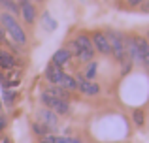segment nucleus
<instances>
[{
  "mask_svg": "<svg viewBox=\"0 0 149 143\" xmlns=\"http://www.w3.org/2000/svg\"><path fill=\"white\" fill-rule=\"evenodd\" d=\"M134 44H136V55H138L136 62H142L146 66H149V41H147V38L136 36Z\"/></svg>",
  "mask_w": 149,
  "mask_h": 143,
  "instance_id": "nucleus-5",
  "label": "nucleus"
},
{
  "mask_svg": "<svg viewBox=\"0 0 149 143\" xmlns=\"http://www.w3.org/2000/svg\"><path fill=\"white\" fill-rule=\"evenodd\" d=\"M2 143H10V140H4V141H2Z\"/></svg>",
  "mask_w": 149,
  "mask_h": 143,
  "instance_id": "nucleus-26",
  "label": "nucleus"
},
{
  "mask_svg": "<svg viewBox=\"0 0 149 143\" xmlns=\"http://www.w3.org/2000/svg\"><path fill=\"white\" fill-rule=\"evenodd\" d=\"M132 119H134L136 126H143V122H146V115H143L142 109H134L132 111Z\"/></svg>",
  "mask_w": 149,
  "mask_h": 143,
  "instance_id": "nucleus-18",
  "label": "nucleus"
},
{
  "mask_svg": "<svg viewBox=\"0 0 149 143\" xmlns=\"http://www.w3.org/2000/svg\"><path fill=\"white\" fill-rule=\"evenodd\" d=\"M142 2H143V0H128V4H130V6H140Z\"/></svg>",
  "mask_w": 149,
  "mask_h": 143,
  "instance_id": "nucleus-24",
  "label": "nucleus"
},
{
  "mask_svg": "<svg viewBox=\"0 0 149 143\" xmlns=\"http://www.w3.org/2000/svg\"><path fill=\"white\" fill-rule=\"evenodd\" d=\"M70 53L76 55L81 62H91L93 57H95V47H93L91 36H87V34L76 36V40L70 44Z\"/></svg>",
  "mask_w": 149,
  "mask_h": 143,
  "instance_id": "nucleus-1",
  "label": "nucleus"
},
{
  "mask_svg": "<svg viewBox=\"0 0 149 143\" xmlns=\"http://www.w3.org/2000/svg\"><path fill=\"white\" fill-rule=\"evenodd\" d=\"M42 25H44V28L47 30V32H53V30L57 28V21L51 17L47 11H44V13H42Z\"/></svg>",
  "mask_w": 149,
  "mask_h": 143,
  "instance_id": "nucleus-13",
  "label": "nucleus"
},
{
  "mask_svg": "<svg viewBox=\"0 0 149 143\" xmlns=\"http://www.w3.org/2000/svg\"><path fill=\"white\" fill-rule=\"evenodd\" d=\"M42 102H44V106L47 107V109L51 111H55L57 115H66V113H70V104H68V100H62V98H57V96H53V94H49L47 90H44L42 92Z\"/></svg>",
  "mask_w": 149,
  "mask_h": 143,
  "instance_id": "nucleus-4",
  "label": "nucleus"
},
{
  "mask_svg": "<svg viewBox=\"0 0 149 143\" xmlns=\"http://www.w3.org/2000/svg\"><path fill=\"white\" fill-rule=\"evenodd\" d=\"M106 36H108V41H109V49H111V55L115 57L119 62H127V47H125V36L119 32H115V30H109V32H106ZM132 62V60H130Z\"/></svg>",
  "mask_w": 149,
  "mask_h": 143,
  "instance_id": "nucleus-3",
  "label": "nucleus"
},
{
  "mask_svg": "<svg viewBox=\"0 0 149 143\" xmlns=\"http://www.w3.org/2000/svg\"><path fill=\"white\" fill-rule=\"evenodd\" d=\"M19 11H21L23 19H25L26 23H34V19H36V10H34V6L29 2V0H21Z\"/></svg>",
  "mask_w": 149,
  "mask_h": 143,
  "instance_id": "nucleus-10",
  "label": "nucleus"
},
{
  "mask_svg": "<svg viewBox=\"0 0 149 143\" xmlns=\"http://www.w3.org/2000/svg\"><path fill=\"white\" fill-rule=\"evenodd\" d=\"M95 75H96V62H93V60H91V62H87V68H85V79H95Z\"/></svg>",
  "mask_w": 149,
  "mask_h": 143,
  "instance_id": "nucleus-17",
  "label": "nucleus"
},
{
  "mask_svg": "<svg viewBox=\"0 0 149 143\" xmlns=\"http://www.w3.org/2000/svg\"><path fill=\"white\" fill-rule=\"evenodd\" d=\"M0 109H2V100H0Z\"/></svg>",
  "mask_w": 149,
  "mask_h": 143,
  "instance_id": "nucleus-27",
  "label": "nucleus"
},
{
  "mask_svg": "<svg viewBox=\"0 0 149 143\" xmlns=\"http://www.w3.org/2000/svg\"><path fill=\"white\" fill-rule=\"evenodd\" d=\"M0 8H4V10L8 11V13H17L19 11V6L13 2V0H0Z\"/></svg>",
  "mask_w": 149,
  "mask_h": 143,
  "instance_id": "nucleus-16",
  "label": "nucleus"
},
{
  "mask_svg": "<svg viewBox=\"0 0 149 143\" xmlns=\"http://www.w3.org/2000/svg\"><path fill=\"white\" fill-rule=\"evenodd\" d=\"M147 41H149V36H147Z\"/></svg>",
  "mask_w": 149,
  "mask_h": 143,
  "instance_id": "nucleus-29",
  "label": "nucleus"
},
{
  "mask_svg": "<svg viewBox=\"0 0 149 143\" xmlns=\"http://www.w3.org/2000/svg\"><path fill=\"white\" fill-rule=\"evenodd\" d=\"M4 126H6V119H4L2 115H0V132L4 130Z\"/></svg>",
  "mask_w": 149,
  "mask_h": 143,
  "instance_id": "nucleus-23",
  "label": "nucleus"
},
{
  "mask_svg": "<svg viewBox=\"0 0 149 143\" xmlns=\"http://www.w3.org/2000/svg\"><path fill=\"white\" fill-rule=\"evenodd\" d=\"M64 70H62V66H57V64L51 62L47 68H45V79L49 81L51 85H61L62 79H64Z\"/></svg>",
  "mask_w": 149,
  "mask_h": 143,
  "instance_id": "nucleus-8",
  "label": "nucleus"
},
{
  "mask_svg": "<svg viewBox=\"0 0 149 143\" xmlns=\"http://www.w3.org/2000/svg\"><path fill=\"white\" fill-rule=\"evenodd\" d=\"M142 10H143V11H149V2H143V4H142Z\"/></svg>",
  "mask_w": 149,
  "mask_h": 143,
  "instance_id": "nucleus-25",
  "label": "nucleus"
},
{
  "mask_svg": "<svg viewBox=\"0 0 149 143\" xmlns=\"http://www.w3.org/2000/svg\"><path fill=\"white\" fill-rule=\"evenodd\" d=\"M61 87H62V88H66V90H76V88H77V79L66 73L64 79H62V83H61Z\"/></svg>",
  "mask_w": 149,
  "mask_h": 143,
  "instance_id": "nucleus-15",
  "label": "nucleus"
},
{
  "mask_svg": "<svg viewBox=\"0 0 149 143\" xmlns=\"http://www.w3.org/2000/svg\"><path fill=\"white\" fill-rule=\"evenodd\" d=\"M34 132H36V134H40V136H49V134H51V130L47 128V126H44L42 122H34Z\"/></svg>",
  "mask_w": 149,
  "mask_h": 143,
  "instance_id": "nucleus-19",
  "label": "nucleus"
},
{
  "mask_svg": "<svg viewBox=\"0 0 149 143\" xmlns=\"http://www.w3.org/2000/svg\"><path fill=\"white\" fill-rule=\"evenodd\" d=\"M36 2H42V0H36Z\"/></svg>",
  "mask_w": 149,
  "mask_h": 143,
  "instance_id": "nucleus-28",
  "label": "nucleus"
},
{
  "mask_svg": "<svg viewBox=\"0 0 149 143\" xmlns=\"http://www.w3.org/2000/svg\"><path fill=\"white\" fill-rule=\"evenodd\" d=\"M77 88H79L83 94L87 96H96L100 92V87L91 79H85V77H77Z\"/></svg>",
  "mask_w": 149,
  "mask_h": 143,
  "instance_id": "nucleus-9",
  "label": "nucleus"
},
{
  "mask_svg": "<svg viewBox=\"0 0 149 143\" xmlns=\"http://www.w3.org/2000/svg\"><path fill=\"white\" fill-rule=\"evenodd\" d=\"M38 122H42L44 126H47L51 132L58 128V117H57V113L51 111V109H47V107L38 111Z\"/></svg>",
  "mask_w": 149,
  "mask_h": 143,
  "instance_id": "nucleus-6",
  "label": "nucleus"
},
{
  "mask_svg": "<svg viewBox=\"0 0 149 143\" xmlns=\"http://www.w3.org/2000/svg\"><path fill=\"white\" fill-rule=\"evenodd\" d=\"M13 100H15V92H13V90H10V88H4V102L10 106Z\"/></svg>",
  "mask_w": 149,
  "mask_h": 143,
  "instance_id": "nucleus-20",
  "label": "nucleus"
},
{
  "mask_svg": "<svg viewBox=\"0 0 149 143\" xmlns=\"http://www.w3.org/2000/svg\"><path fill=\"white\" fill-rule=\"evenodd\" d=\"M72 59V53H70V49H57V51L53 53V59H51V62L57 64V66H64L68 60Z\"/></svg>",
  "mask_w": 149,
  "mask_h": 143,
  "instance_id": "nucleus-11",
  "label": "nucleus"
},
{
  "mask_svg": "<svg viewBox=\"0 0 149 143\" xmlns=\"http://www.w3.org/2000/svg\"><path fill=\"white\" fill-rule=\"evenodd\" d=\"M45 90L49 92V94L57 96V98H62V100H68V90L66 88H62L61 85H51L49 88H45Z\"/></svg>",
  "mask_w": 149,
  "mask_h": 143,
  "instance_id": "nucleus-14",
  "label": "nucleus"
},
{
  "mask_svg": "<svg viewBox=\"0 0 149 143\" xmlns=\"http://www.w3.org/2000/svg\"><path fill=\"white\" fill-rule=\"evenodd\" d=\"M55 143H81L76 137H61V136H55Z\"/></svg>",
  "mask_w": 149,
  "mask_h": 143,
  "instance_id": "nucleus-21",
  "label": "nucleus"
},
{
  "mask_svg": "<svg viewBox=\"0 0 149 143\" xmlns=\"http://www.w3.org/2000/svg\"><path fill=\"white\" fill-rule=\"evenodd\" d=\"M91 41H93L95 51L102 53V55H111V49H109V41H108L106 32H95L91 36Z\"/></svg>",
  "mask_w": 149,
  "mask_h": 143,
  "instance_id": "nucleus-7",
  "label": "nucleus"
},
{
  "mask_svg": "<svg viewBox=\"0 0 149 143\" xmlns=\"http://www.w3.org/2000/svg\"><path fill=\"white\" fill-rule=\"evenodd\" d=\"M15 59H13V55H11V53H8V51H2V49H0V68H2V70H13L15 68Z\"/></svg>",
  "mask_w": 149,
  "mask_h": 143,
  "instance_id": "nucleus-12",
  "label": "nucleus"
},
{
  "mask_svg": "<svg viewBox=\"0 0 149 143\" xmlns=\"http://www.w3.org/2000/svg\"><path fill=\"white\" fill-rule=\"evenodd\" d=\"M0 25H2V28L6 30V34L15 41V44H19V45H25L26 44V34H25V30H23V26L19 25L17 19H15L11 13L4 11V13L0 15Z\"/></svg>",
  "mask_w": 149,
  "mask_h": 143,
  "instance_id": "nucleus-2",
  "label": "nucleus"
},
{
  "mask_svg": "<svg viewBox=\"0 0 149 143\" xmlns=\"http://www.w3.org/2000/svg\"><path fill=\"white\" fill-rule=\"evenodd\" d=\"M6 40V30L2 28V25H0V41H4Z\"/></svg>",
  "mask_w": 149,
  "mask_h": 143,
  "instance_id": "nucleus-22",
  "label": "nucleus"
}]
</instances>
